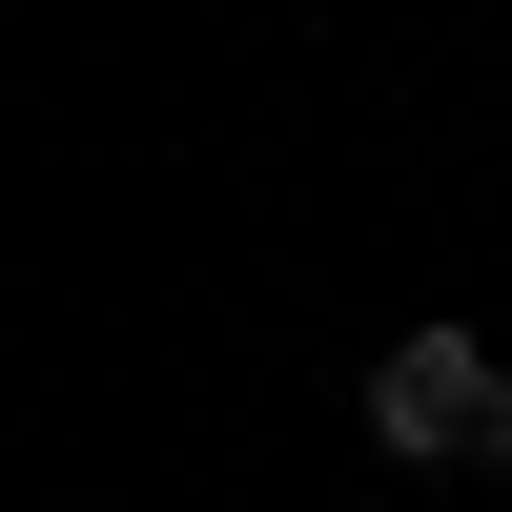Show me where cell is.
<instances>
[{
  "label": "cell",
  "mask_w": 512,
  "mask_h": 512,
  "mask_svg": "<svg viewBox=\"0 0 512 512\" xmlns=\"http://www.w3.org/2000/svg\"><path fill=\"white\" fill-rule=\"evenodd\" d=\"M369 451L390 472H512V349L492 328H390L369 349Z\"/></svg>",
  "instance_id": "obj_1"
},
{
  "label": "cell",
  "mask_w": 512,
  "mask_h": 512,
  "mask_svg": "<svg viewBox=\"0 0 512 512\" xmlns=\"http://www.w3.org/2000/svg\"><path fill=\"white\" fill-rule=\"evenodd\" d=\"M62 512H82V492H62Z\"/></svg>",
  "instance_id": "obj_2"
}]
</instances>
